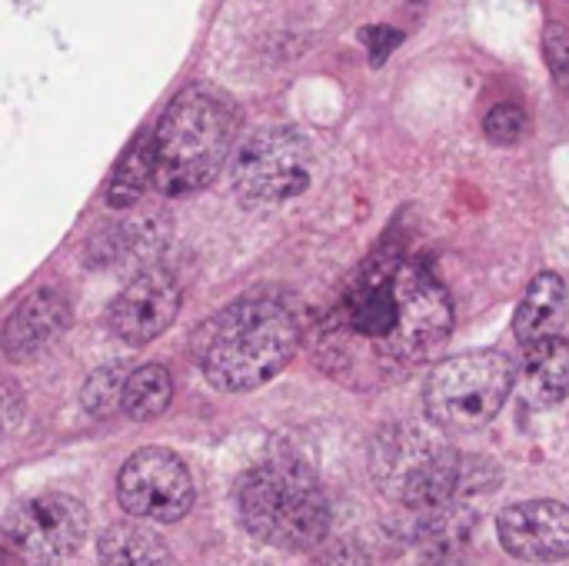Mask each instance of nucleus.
Wrapping results in <instances>:
<instances>
[{"instance_id":"nucleus-1","label":"nucleus","mask_w":569,"mask_h":566,"mask_svg":"<svg viewBox=\"0 0 569 566\" xmlns=\"http://www.w3.org/2000/svg\"><path fill=\"white\" fill-rule=\"evenodd\" d=\"M453 334L447 290L397 250L370 257L313 330L317 364L353 390L400 384Z\"/></svg>"},{"instance_id":"nucleus-2","label":"nucleus","mask_w":569,"mask_h":566,"mask_svg":"<svg viewBox=\"0 0 569 566\" xmlns=\"http://www.w3.org/2000/svg\"><path fill=\"white\" fill-rule=\"evenodd\" d=\"M370 467L380 494L427 524L447 520L467 497L497 487L490 464L463 457L437 434L410 424L387 427L377 437Z\"/></svg>"},{"instance_id":"nucleus-3","label":"nucleus","mask_w":569,"mask_h":566,"mask_svg":"<svg viewBox=\"0 0 569 566\" xmlns=\"http://www.w3.org/2000/svg\"><path fill=\"white\" fill-rule=\"evenodd\" d=\"M300 347V320L280 297H243L213 314L193 337L203 377L230 394L273 380Z\"/></svg>"},{"instance_id":"nucleus-4","label":"nucleus","mask_w":569,"mask_h":566,"mask_svg":"<svg viewBox=\"0 0 569 566\" xmlns=\"http://www.w3.org/2000/svg\"><path fill=\"white\" fill-rule=\"evenodd\" d=\"M237 130L240 117L223 90L210 83L180 90L153 130V187L167 197L203 190L230 160Z\"/></svg>"},{"instance_id":"nucleus-5","label":"nucleus","mask_w":569,"mask_h":566,"mask_svg":"<svg viewBox=\"0 0 569 566\" xmlns=\"http://www.w3.org/2000/svg\"><path fill=\"white\" fill-rule=\"evenodd\" d=\"M243 527L280 550H310L330 530V504L317 474L297 457H270L237 487Z\"/></svg>"},{"instance_id":"nucleus-6","label":"nucleus","mask_w":569,"mask_h":566,"mask_svg":"<svg viewBox=\"0 0 569 566\" xmlns=\"http://www.w3.org/2000/svg\"><path fill=\"white\" fill-rule=\"evenodd\" d=\"M513 384H517V370L510 357L497 350L460 354L433 367V374L427 377L423 407L437 427L473 434L493 424Z\"/></svg>"},{"instance_id":"nucleus-7","label":"nucleus","mask_w":569,"mask_h":566,"mask_svg":"<svg viewBox=\"0 0 569 566\" xmlns=\"http://www.w3.org/2000/svg\"><path fill=\"white\" fill-rule=\"evenodd\" d=\"M313 180V147L293 127L253 133L233 160V190L243 207L267 210L300 197Z\"/></svg>"},{"instance_id":"nucleus-8","label":"nucleus","mask_w":569,"mask_h":566,"mask_svg":"<svg viewBox=\"0 0 569 566\" xmlns=\"http://www.w3.org/2000/svg\"><path fill=\"white\" fill-rule=\"evenodd\" d=\"M87 534V510L67 494H40L17 504L3 524L10 554L27 566L67 560Z\"/></svg>"},{"instance_id":"nucleus-9","label":"nucleus","mask_w":569,"mask_h":566,"mask_svg":"<svg viewBox=\"0 0 569 566\" xmlns=\"http://www.w3.org/2000/svg\"><path fill=\"white\" fill-rule=\"evenodd\" d=\"M117 494L127 514L153 524H173L187 517L193 504V480L177 454L147 447L123 464Z\"/></svg>"},{"instance_id":"nucleus-10","label":"nucleus","mask_w":569,"mask_h":566,"mask_svg":"<svg viewBox=\"0 0 569 566\" xmlns=\"http://www.w3.org/2000/svg\"><path fill=\"white\" fill-rule=\"evenodd\" d=\"M177 310H180L177 280L163 270H147L120 290V297L110 304L107 324L123 344L143 347L173 324Z\"/></svg>"},{"instance_id":"nucleus-11","label":"nucleus","mask_w":569,"mask_h":566,"mask_svg":"<svg viewBox=\"0 0 569 566\" xmlns=\"http://www.w3.org/2000/svg\"><path fill=\"white\" fill-rule=\"evenodd\" d=\"M503 550L527 564H557L569 557V507L557 500L510 504L497 517Z\"/></svg>"},{"instance_id":"nucleus-12","label":"nucleus","mask_w":569,"mask_h":566,"mask_svg":"<svg viewBox=\"0 0 569 566\" xmlns=\"http://www.w3.org/2000/svg\"><path fill=\"white\" fill-rule=\"evenodd\" d=\"M70 324V304L60 290L43 287L33 290L3 324L0 334V347L7 354V360L23 364L33 360L37 354H43L50 344H57L63 337Z\"/></svg>"},{"instance_id":"nucleus-13","label":"nucleus","mask_w":569,"mask_h":566,"mask_svg":"<svg viewBox=\"0 0 569 566\" xmlns=\"http://www.w3.org/2000/svg\"><path fill=\"white\" fill-rule=\"evenodd\" d=\"M520 387L533 407H553L569 397V344L557 334L523 347Z\"/></svg>"},{"instance_id":"nucleus-14","label":"nucleus","mask_w":569,"mask_h":566,"mask_svg":"<svg viewBox=\"0 0 569 566\" xmlns=\"http://www.w3.org/2000/svg\"><path fill=\"white\" fill-rule=\"evenodd\" d=\"M563 317H567V284L560 274L543 270L533 277L527 297L517 307L513 334H517L520 347H530L537 340L557 337L563 327Z\"/></svg>"},{"instance_id":"nucleus-15","label":"nucleus","mask_w":569,"mask_h":566,"mask_svg":"<svg viewBox=\"0 0 569 566\" xmlns=\"http://www.w3.org/2000/svg\"><path fill=\"white\" fill-rule=\"evenodd\" d=\"M100 566H170V550L150 527L113 524L100 537Z\"/></svg>"},{"instance_id":"nucleus-16","label":"nucleus","mask_w":569,"mask_h":566,"mask_svg":"<svg viewBox=\"0 0 569 566\" xmlns=\"http://www.w3.org/2000/svg\"><path fill=\"white\" fill-rule=\"evenodd\" d=\"M153 183V133H140L127 153L120 157L110 187H107V203L110 207H130L140 200V193Z\"/></svg>"},{"instance_id":"nucleus-17","label":"nucleus","mask_w":569,"mask_h":566,"mask_svg":"<svg viewBox=\"0 0 569 566\" xmlns=\"http://www.w3.org/2000/svg\"><path fill=\"white\" fill-rule=\"evenodd\" d=\"M173 400V380L160 364H147L127 374L123 384V414H130L133 420H153L160 417Z\"/></svg>"},{"instance_id":"nucleus-18","label":"nucleus","mask_w":569,"mask_h":566,"mask_svg":"<svg viewBox=\"0 0 569 566\" xmlns=\"http://www.w3.org/2000/svg\"><path fill=\"white\" fill-rule=\"evenodd\" d=\"M127 374H130V367H127V364H110V367L97 370V374L87 380L83 394H80L83 410H87L90 417H97V420L110 417V414L120 407V400H123Z\"/></svg>"},{"instance_id":"nucleus-19","label":"nucleus","mask_w":569,"mask_h":566,"mask_svg":"<svg viewBox=\"0 0 569 566\" xmlns=\"http://www.w3.org/2000/svg\"><path fill=\"white\" fill-rule=\"evenodd\" d=\"M483 133L493 143H517L527 133V113L517 103H497L483 117Z\"/></svg>"},{"instance_id":"nucleus-20","label":"nucleus","mask_w":569,"mask_h":566,"mask_svg":"<svg viewBox=\"0 0 569 566\" xmlns=\"http://www.w3.org/2000/svg\"><path fill=\"white\" fill-rule=\"evenodd\" d=\"M543 57H547V63H550V70H553V77H557V83L569 90V33H567V27H560V23H550V27H547V33H543Z\"/></svg>"},{"instance_id":"nucleus-21","label":"nucleus","mask_w":569,"mask_h":566,"mask_svg":"<svg viewBox=\"0 0 569 566\" xmlns=\"http://www.w3.org/2000/svg\"><path fill=\"white\" fill-rule=\"evenodd\" d=\"M363 43L370 50V63L373 67H383V60L403 43V33L397 27H367L363 30Z\"/></svg>"},{"instance_id":"nucleus-22","label":"nucleus","mask_w":569,"mask_h":566,"mask_svg":"<svg viewBox=\"0 0 569 566\" xmlns=\"http://www.w3.org/2000/svg\"><path fill=\"white\" fill-rule=\"evenodd\" d=\"M20 414H23V397L17 384L0 380V437H7L20 424Z\"/></svg>"},{"instance_id":"nucleus-23","label":"nucleus","mask_w":569,"mask_h":566,"mask_svg":"<svg viewBox=\"0 0 569 566\" xmlns=\"http://www.w3.org/2000/svg\"><path fill=\"white\" fill-rule=\"evenodd\" d=\"M317 566H370V560H367V554H363L357 544L340 540V544L327 547V550L317 557Z\"/></svg>"},{"instance_id":"nucleus-24","label":"nucleus","mask_w":569,"mask_h":566,"mask_svg":"<svg viewBox=\"0 0 569 566\" xmlns=\"http://www.w3.org/2000/svg\"><path fill=\"white\" fill-rule=\"evenodd\" d=\"M423 566H457V564H453V557H450V554H440V550H437V554H433V557H430Z\"/></svg>"},{"instance_id":"nucleus-25","label":"nucleus","mask_w":569,"mask_h":566,"mask_svg":"<svg viewBox=\"0 0 569 566\" xmlns=\"http://www.w3.org/2000/svg\"><path fill=\"white\" fill-rule=\"evenodd\" d=\"M413 3H423V0H413Z\"/></svg>"}]
</instances>
